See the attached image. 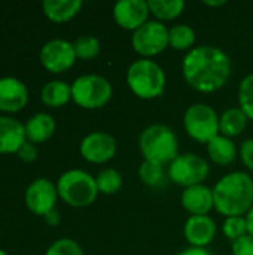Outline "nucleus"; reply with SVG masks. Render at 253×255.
<instances>
[{
    "label": "nucleus",
    "instance_id": "32",
    "mask_svg": "<svg viewBox=\"0 0 253 255\" xmlns=\"http://www.w3.org/2000/svg\"><path fill=\"white\" fill-rule=\"evenodd\" d=\"M240 158L248 170L253 172V139H246L240 146Z\"/></svg>",
    "mask_w": 253,
    "mask_h": 255
},
{
    "label": "nucleus",
    "instance_id": "19",
    "mask_svg": "<svg viewBox=\"0 0 253 255\" xmlns=\"http://www.w3.org/2000/svg\"><path fill=\"white\" fill-rule=\"evenodd\" d=\"M82 7L81 0H45L42 3L43 13L54 22H66L75 18Z\"/></svg>",
    "mask_w": 253,
    "mask_h": 255
},
{
    "label": "nucleus",
    "instance_id": "5",
    "mask_svg": "<svg viewBox=\"0 0 253 255\" xmlns=\"http://www.w3.org/2000/svg\"><path fill=\"white\" fill-rule=\"evenodd\" d=\"M57 191L58 197H61V200L72 208L91 206L98 196L95 178L79 169L67 170L63 173L58 178Z\"/></svg>",
    "mask_w": 253,
    "mask_h": 255
},
{
    "label": "nucleus",
    "instance_id": "35",
    "mask_svg": "<svg viewBox=\"0 0 253 255\" xmlns=\"http://www.w3.org/2000/svg\"><path fill=\"white\" fill-rule=\"evenodd\" d=\"M177 255H213L207 248H194V247H189L186 250H183L182 253H179Z\"/></svg>",
    "mask_w": 253,
    "mask_h": 255
},
{
    "label": "nucleus",
    "instance_id": "33",
    "mask_svg": "<svg viewBox=\"0 0 253 255\" xmlns=\"http://www.w3.org/2000/svg\"><path fill=\"white\" fill-rule=\"evenodd\" d=\"M16 154H18V157H19L22 161L30 163V161H34V160L37 158V148L34 146V143H31V142L27 140V142L19 148V151H18Z\"/></svg>",
    "mask_w": 253,
    "mask_h": 255
},
{
    "label": "nucleus",
    "instance_id": "22",
    "mask_svg": "<svg viewBox=\"0 0 253 255\" xmlns=\"http://www.w3.org/2000/svg\"><path fill=\"white\" fill-rule=\"evenodd\" d=\"M42 102L49 108H61L72 99V85L64 81H49L40 93Z\"/></svg>",
    "mask_w": 253,
    "mask_h": 255
},
{
    "label": "nucleus",
    "instance_id": "30",
    "mask_svg": "<svg viewBox=\"0 0 253 255\" xmlns=\"http://www.w3.org/2000/svg\"><path fill=\"white\" fill-rule=\"evenodd\" d=\"M45 255H85L81 245L69 238H63L55 241L46 251Z\"/></svg>",
    "mask_w": 253,
    "mask_h": 255
},
{
    "label": "nucleus",
    "instance_id": "29",
    "mask_svg": "<svg viewBox=\"0 0 253 255\" xmlns=\"http://www.w3.org/2000/svg\"><path fill=\"white\" fill-rule=\"evenodd\" d=\"M222 233L231 242L246 236L248 235L246 217H230V218H225L224 224H222Z\"/></svg>",
    "mask_w": 253,
    "mask_h": 255
},
{
    "label": "nucleus",
    "instance_id": "20",
    "mask_svg": "<svg viewBox=\"0 0 253 255\" xmlns=\"http://www.w3.org/2000/svg\"><path fill=\"white\" fill-rule=\"evenodd\" d=\"M207 154L215 164L228 166L237 158V146L233 139L219 134L207 143Z\"/></svg>",
    "mask_w": 253,
    "mask_h": 255
},
{
    "label": "nucleus",
    "instance_id": "3",
    "mask_svg": "<svg viewBox=\"0 0 253 255\" xmlns=\"http://www.w3.org/2000/svg\"><path fill=\"white\" fill-rule=\"evenodd\" d=\"M167 76L164 69L152 58H140L127 70V85L134 96L143 100L161 97L166 91Z\"/></svg>",
    "mask_w": 253,
    "mask_h": 255
},
{
    "label": "nucleus",
    "instance_id": "15",
    "mask_svg": "<svg viewBox=\"0 0 253 255\" xmlns=\"http://www.w3.org/2000/svg\"><path fill=\"white\" fill-rule=\"evenodd\" d=\"M28 102V90L25 84L16 78L6 76L0 79V111L18 112Z\"/></svg>",
    "mask_w": 253,
    "mask_h": 255
},
{
    "label": "nucleus",
    "instance_id": "4",
    "mask_svg": "<svg viewBox=\"0 0 253 255\" xmlns=\"http://www.w3.org/2000/svg\"><path fill=\"white\" fill-rule=\"evenodd\" d=\"M139 148L146 161L161 166L170 164L179 155L177 136L166 124H152L146 127L140 133Z\"/></svg>",
    "mask_w": 253,
    "mask_h": 255
},
{
    "label": "nucleus",
    "instance_id": "37",
    "mask_svg": "<svg viewBox=\"0 0 253 255\" xmlns=\"http://www.w3.org/2000/svg\"><path fill=\"white\" fill-rule=\"evenodd\" d=\"M204 4H206V6H212V7H219V6H224V4H227V1H225V0H216V1L206 0V1H204Z\"/></svg>",
    "mask_w": 253,
    "mask_h": 255
},
{
    "label": "nucleus",
    "instance_id": "8",
    "mask_svg": "<svg viewBox=\"0 0 253 255\" xmlns=\"http://www.w3.org/2000/svg\"><path fill=\"white\" fill-rule=\"evenodd\" d=\"M210 173L209 163L204 157L198 154H179L170 164L167 170L169 179L183 188L204 184Z\"/></svg>",
    "mask_w": 253,
    "mask_h": 255
},
{
    "label": "nucleus",
    "instance_id": "25",
    "mask_svg": "<svg viewBox=\"0 0 253 255\" xmlns=\"http://www.w3.org/2000/svg\"><path fill=\"white\" fill-rule=\"evenodd\" d=\"M139 178L145 185L151 188H160L166 184L169 176L166 175L164 166L143 160V163L139 167Z\"/></svg>",
    "mask_w": 253,
    "mask_h": 255
},
{
    "label": "nucleus",
    "instance_id": "17",
    "mask_svg": "<svg viewBox=\"0 0 253 255\" xmlns=\"http://www.w3.org/2000/svg\"><path fill=\"white\" fill-rule=\"evenodd\" d=\"M27 142L24 126L10 117H0V154H16Z\"/></svg>",
    "mask_w": 253,
    "mask_h": 255
},
{
    "label": "nucleus",
    "instance_id": "23",
    "mask_svg": "<svg viewBox=\"0 0 253 255\" xmlns=\"http://www.w3.org/2000/svg\"><path fill=\"white\" fill-rule=\"evenodd\" d=\"M149 10L157 21H173L182 15L185 9L183 0H149Z\"/></svg>",
    "mask_w": 253,
    "mask_h": 255
},
{
    "label": "nucleus",
    "instance_id": "36",
    "mask_svg": "<svg viewBox=\"0 0 253 255\" xmlns=\"http://www.w3.org/2000/svg\"><path fill=\"white\" fill-rule=\"evenodd\" d=\"M246 223H248V233L253 236V206L252 209L246 214Z\"/></svg>",
    "mask_w": 253,
    "mask_h": 255
},
{
    "label": "nucleus",
    "instance_id": "28",
    "mask_svg": "<svg viewBox=\"0 0 253 255\" xmlns=\"http://www.w3.org/2000/svg\"><path fill=\"white\" fill-rule=\"evenodd\" d=\"M239 103H240V109L248 115V118L253 120V73L246 75L240 82Z\"/></svg>",
    "mask_w": 253,
    "mask_h": 255
},
{
    "label": "nucleus",
    "instance_id": "34",
    "mask_svg": "<svg viewBox=\"0 0 253 255\" xmlns=\"http://www.w3.org/2000/svg\"><path fill=\"white\" fill-rule=\"evenodd\" d=\"M45 223L48 224V226H51V227H55V226H58L60 224V221H61V218H60V214L54 209V211H51V212H48L45 217Z\"/></svg>",
    "mask_w": 253,
    "mask_h": 255
},
{
    "label": "nucleus",
    "instance_id": "11",
    "mask_svg": "<svg viewBox=\"0 0 253 255\" xmlns=\"http://www.w3.org/2000/svg\"><path fill=\"white\" fill-rule=\"evenodd\" d=\"M118 145L112 134L106 131H92L86 134L79 146L84 160L92 164H104L116 154Z\"/></svg>",
    "mask_w": 253,
    "mask_h": 255
},
{
    "label": "nucleus",
    "instance_id": "2",
    "mask_svg": "<svg viewBox=\"0 0 253 255\" xmlns=\"http://www.w3.org/2000/svg\"><path fill=\"white\" fill-rule=\"evenodd\" d=\"M213 190L215 209L225 218L246 217L253 206V179L246 172H231L222 176Z\"/></svg>",
    "mask_w": 253,
    "mask_h": 255
},
{
    "label": "nucleus",
    "instance_id": "24",
    "mask_svg": "<svg viewBox=\"0 0 253 255\" xmlns=\"http://www.w3.org/2000/svg\"><path fill=\"white\" fill-rule=\"evenodd\" d=\"M195 43V31L188 24H177L169 28V45L176 51H191Z\"/></svg>",
    "mask_w": 253,
    "mask_h": 255
},
{
    "label": "nucleus",
    "instance_id": "14",
    "mask_svg": "<svg viewBox=\"0 0 253 255\" xmlns=\"http://www.w3.org/2000/svg\"><path fill=\"white\" fill-rule=\"evenodd\" d=\"M216 223L209 215H191L183 227V235L189 247L207 248L216 238Z\"/></svg>",
    "mask_w": 253,
    "mask_h": 255
},
{
    "label": "nucleus",
    "instance_id": "31",
    "mask_svg": "<svg viewBox=\"0 0 253 255\" xmlns=\"http://www.w3.org/2000/svg\"><path fill=\"white\" fill-rule=\"evenodd\" d=\"M233 255H253V236L249 233L237 241L233 242L231 245Z\"/></svg>",
    "mask_w": 253,
    "mask_h": 255
},
{
    "label": "nucleus",
    "instance_id": "1",
    "mask_svg": "<svg viewBox=\"0 0 253 255\" xmlns=\"http://www.w3.org/2000/svg\"><path fill=\"white\" fill-rule=\"evenodd\" d=\"M233 64L230 55L213 45L195 46L182 60L186 84L200 93H215L230 79Z\"/></svg>",
    "mask_w": 253,
    "mask_h": 255
},
{
    "label": "nucleus",
    "instance_id": "16",
    "mask_svg": "<svg viewBox=\"0 0 253 255\" xmlns=\"http://www.w3.org/2000/svg\"><path fill=\"white\" fill-rule=\"evenodd\" d=\"M180 203L191 215H209V212L215 208L213 190L204 184L183 188Z\"/></svg>",
    "mask_w": 253,
    "mask_h": 255
},
{
    "label": "nucleus",
    "instance_id": "10",
    "mask_svg": "<svg viewBox=\"0 0 253 255\" xmlns=\"http://www.w3.org/2000/svg\"><path fill=\"white\" fill-rule=\"evenodd\" d=\"M40 63L51 73H63L76 61L73 43L64 39H51L40 49Z\"/></svg>",
    "mask_w": 253,
    "mask_h": 255
},
{
    "label": "nucleus",
    "instance_id": "7",
    "mask_svg": "<svg viewBox=\"0 0 253 255\" xmlns=\"http://www.w3.org/2000/svg\"><path fill=\"white\" fill-rule=\"evenodd\" d=\"M183 127L191 139L206 145L221 134L219 115L206 103H194L185 111Z\"/></svg>",
    "mask_w": 253,
    "mask_h": 255
},
{
    "label": "nucleus",
    "instance_id": "26",
    "mask_svg": "<svg viewBox=\"0 0 253 255\" xmlns=\"http://www.w3.org/2000/svg\"><path fill=\"white\" fill-rule=\"evenodd\" d=\"M95 182H97L98 193H101L104 196H112L121 190L122 175L116 169H104L97 175Z\"/></svg>",
    "mask_w": 253,
    "mask_h": 255
},
{
    "label": "nucleus",
    "instance_id": "12",
    "mask_svg": "<svg viewBox=\"0 0 253 255\" xmlns=\"http://www.w3.org/2000/svg\"><path fill=\"white\" fill-rule=\"evenodd\" d=\"M58 199L57 185H54L46 178H39L33 181L25 191V205L27 208L40 217H45L48 212L55 209Z\"/></svg>",
    "mask_w": 253,
    "mask_h": 255
},
{
    "label": "nucleus",
    "instance_id": "38",
    "mask_svg": "<svg viewBox=\"0 0 253 255\" xmlns=\"http://www.w3.org/2000/svg\"><path fill=\"white\" fill-rule=\"evenodd\" d=\"M0 255H7V253H4V251H1V250H0Z\"/></svg>",
    "mask_w": 253,
    "mask_h": 255
},
{
    "label": "nucleus",
    "instance_id": "9",
    "mask_svg": "<svg viewBox=\"0 0 253 255\" xmlns=\"http://www.w3.org/2000/svg\"><path fill=\"white\" fill-rule=\"evenodd\" d=\"M131 45L142 58H152L169 46V28L161 21H148L133 31Z\"/></svg>",
    "mask_w": 253,
    "mask_h": 255
},
{
    "label": "nucleus",
    "instance_id": "21",
    "mask_svg": "<svg viewBox=\"0 0 253 255\" xmlns=\"http://www.w3.org/2000/svg\"><path fill=\"white\" fill-rule=\"evenodd\" d=\"M248 115L240 108H230L219 117V131L230 139L240 136L248 126Z\"/></svg>",
    "mask_w": 253,
    "mask_h": 255
},
{
    "label": "nucleus",
    "instance_id": "13",
    "mask_svg": "<svg viewBox=\"0 0 253 255\" xmlns=\"http://www.w3.org/2000/svg\"><path fill=\"white\" fill-rule=\"evenodd\" d=\"M151 10L145 0H119L113 6V18L124 30L136 31L149 19Z\"/></svg>",
    "mask_w": 253,
    "mask_h": 255
},
{
    "label": "nucleus",
    "instance_id": "6",
    "mask_svg": "<svg viewBox=\"0 0 253 255\" xmlns=\"http://www.w3.org/2000/svg\"><path fill=\"white\" fill-rule=\"evenodd\" d=\"M112 94V84L101 75H82L72 84V99L84 109H100L106 106Z\"/></svg>",
    "mask_w": 253,
    "mask_h": 255
},
{
    "label": "nucleus",
    "instance_id": "27",
    "mask_svg": "<svg viewBox=\"0 0 253 255\" xmlns=\"http://www.w3.org/2000/svg\"><path fill=\"white\" fill-rule=\"evenodd\" d=\"M76 57L81 60H92L100 54V40L95 36L86 34V36H81L75 40L73 43Z\"/></svg>",
    "mask_w": 253,
    "mask_h": 255
},
{
    "label": "nucleus",
    "instance_id": "18",
    "mask_svg": "<svg viewBox=\"0 0 253 255\" xmlns=\"http://www.w3.org/2000/svg\"><path fill=\"white\" fill-rule=\"evenodd\" d=\"M25 128V137L31 143H43L48 139H51L55 133L57 124L55 120L45 112L33 115L24 126Z\"/></svg>",
    "mask_w": 253,
    "mask_h": 255
}]
</instances>
